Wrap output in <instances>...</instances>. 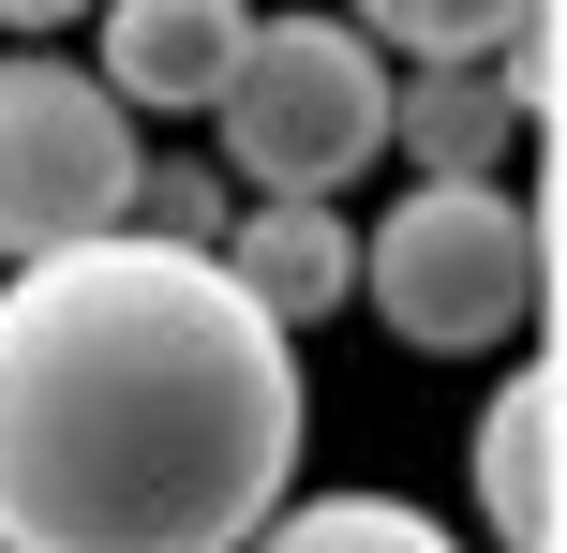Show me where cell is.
Returning a JSON list of instances; mask_svg holds the SVG:
<instances>
[{
    "mask_svg": "<svg viewBox=\"0 0 567 553\" xmlns=\"http://www.w3.org/2000/svg\"><path fill=\"white\" fill-rule=\"evenodd\" d=\"M239 553H478V539L419 494H284Z\"/></svg>",
    "mask_w": 567,
    "mask_h": 553,
    "instance_id": "cell-9",
    "label": "cell"
},
{
    "mask_svg": "<svg viewBox=\"0 0 567 553\" xmlns=\"http://www.w3.org/2000/svg\"><path fill=\"white\" fill-rule=\"evenodd\" d=\"M239 45H255V0H90V75L135 120H209Z\"/></svg>",
    "mask_w": 567,
    "mask_h": 553,
    "instance_id": "cell-6",
    "label": "cell"
},
{
    "mask_svg": "<svg viewBox=\"0 0 567 553\" xmlns=\"http://www.w3.org/2000/svg\"><path fill=\"white\" fill-rule=\"evenodd\" d=\"M389 150L419 180H508L523 120H508V90H493V60H403L389 75Z\"/></svg>",
    "mask_w": 567,
    "mask_h": 553,
    "instance_id": "cell-8",
    "label": "cell"
},
{
    "mask_svg": "<svg viewBox=\"0 0 567 553\" xmlns=\"http://www.w3.org/2000/svg\"><path fill=\"white\" fill-rule=\"evenodd\" d=\"M209 255L239 269V299H255L269 329H329V315H359V225H343V195H239Z\"/></svg>",
    "mask_w": 567,
    "mask_h": 553,
    "instance_id": "cell-7",
    "label": "cell"
},
{
    "mask_svg": "<svg viewBox=\"0 0 567 553\" xmlns=\"http://www.w3.org/2000/svg\"><path fill=\"white\" fill-rule=\"evenodd\" d=\"M225 165H135V209L120 225H150V239H225Z\"/></svg>",
    "mask_w": 567,
    "mask_h": 553,
    "instance_id": "cell-11",
    "label": "cell"
},
{
    "mask_svg": "<svg viewBox=\"0 0 567 553\" xmlns=\"http://www.w3.org/2000/svg\"><path fill=\"white\" fill-rule=\"evenodd\" d=\"M0 553H16V539H0Z\"/></svg>",
    "mask_w": 567,
    "mask_h": 553,
    "instance_id": "cell-13",
    "label": "cell"
},
{
    "mask_svg": "<svg viewBox=\"0 0 567 553\" xmlns=\"http://www.w3.org/2000/svg\"><path fill=\"white\" fill-rule=\"evenodd\" d=\"M90 0H0V45H45V30H75Z\"/></svg>",
    "mask_w": 567,
    "mask_h": 553,
    "instance_id": "cell-12",
    "label": "cell"
},
{
    "mask_svg": "<svg viewBox=\"0 0 567 553\" xmlns=\"http://www.w3.org/2000/svg\"><path fill=\"white\" fill-rule=\"evenodd\" d=\"M463 494H478V539L493 553H553L567 539V389L553 359H508L463 434Z\"/></svg>",
    "mask_w": 567,
    "mask_h": 553,
    "instance_id": "cell-5",
    "label": "cell"
},
{
    "mask_svg": "<svg viewBox=\"0 0 567 553\" xmlns=\"http://www.w3.org/2000/svg\"><path fill=\"white\" fill-rule=\"evenodd\" d=\"M299 329L209 239L90 225L0 255V539L16 553H239L299 494Z\"/></svg>",
    "mask_w": 567,
    "mask_h": 553,
    "instance_id": "cell-1",
    "label": "cell"
},
{
    "mask_svg": "<svg viewBox=\"0 0 567 553\" xmlns=\"http://www.w3.org/2000/svg\"><path fill=\"white\" fill-rule=\"evenodd\" d=\"M389 60H493L508 30H538L553 0H343Z\"/></svg>",
    "mask_w": 567,
    "mask_h": 553,
    "instance_id": "cell-10",
    "label": "cell"
},
{
    "mask_svg": "<svg viewBox=\"0 0 567 553\" xmlns=\"http://www.w3.org/2000/svg\"><path fill=\"white\" fill-rule=\"evenodd\" d=\"M135 105H120L90 60L60 45H0V255H45V239H90L135 209Z\"/></svg>",
    "mask_w": 567,
    "mask_h": 553,
    "instance_id": "cell-4",
    "label": "cell"
},
{
    "mask_svg": "<svg viewBox=\"0 0 567 553\" xmlns=\"http://www.w3.org/2000/svg\"><path fill=\"white\" fill-rule=\"evenodd\" d=\"M359 299L419 359H508L553 315V180H403L359 225Z\"/></svg>",
    "mask_w": 567,
    "mask_h": 553,
    "instance_id": "cell-2",
    "label": "cell"
},
{
    "mask_svg": "<svg viewBox=\"0 0 567 553\" xmlns=\"http://www.w3.org/2000/svg\"><path fill=\"white\" fill-rule=\"evenodd\" d=\"M389 75L403 60L373 45L359 16H269L255 0V45L209 90L225 180L239 195H343V180H373L389 165Z\"/></svg>",
    "mask_w": 567,
    "mask_h": 553,
    "instance_id": "cell-3",
    "label": "cell"
}]
</instances>
